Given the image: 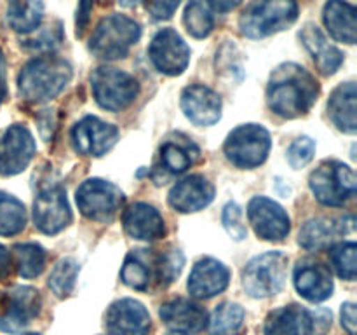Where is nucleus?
Instances as JSON below:
<instances>
[{
	"instance_id": "nucleus-27",
	"label": "nucleus",
	"mask_w": 357,
	"mask_h": 335,
	"mask_svg": "<svg viewBox=\"0 0 357 335\" xmlns=\"http://www.w3.org/2000/svg\"><path fill=\"white\" fill-rule=\"evenodd\" d=\"M357 10L345 0H328L323 10V20L331 37L345 44H356Z\"/></svg>"
},
{
	"instance_id": "nucleus-7",
	"label": "nucleus",
	"mask_w": 357,
	"mask_h": 335,
	"mask_svg": "<svg viewBox=\"0 0 357 335\" xmlns=\"http://www.w3.org/2000/svg\"><path fill=\"white\" fill-rule=\"evenodd\" d=\"M271 145V135L264 126L243 124L227 136L223 150L234 166L251 170L267 161Z\"/></svg>"
},
{
	"instance_id": "nucleus-23",
	"label": "nucleus",
	"mask_w": 357,
	"mask_h": 335,
	"mask_svg": "<svg viewBox=\"0 0 357 335\" xmlns=\"http://www.w3.org/2000/svg\"><path fill=\"white\" fill-rule=\"evenodd\" d=\"M160 318L164 323L180 334L201 332L208 325V314L199 304L187 299H176L160 307Z\"/></svg>"
},
{
	"instance_id": "nucleus-31",
	"label": "nucleus",
	"mask_w": 357,
	"mask_h": 335,
	"mask_svg": "<svg viewBox=\"0 0 357 335\" xmlns=\"http://www.w3.org/2000/svg\"><path fill=\"white\" fill-rule=\"evenodd\" d=\"M244 325V309L239 304L225 302L215 309L208 321L209 335H239Z\"/></svg>"
},
{
	"instance_id": "nucleus-48",
	"label": "nucleus",
	"mask_w": 357,
	"mask_h": 335,
	"mask_svg": "<svg viewBox=\"0 0 357 335\" xmlns=\"http://www.w3.org/2000/svg\"><path fill=\"white\" fill-rule=\"evenodd\" d=\"M171 335H185V334H180V332H176V334H171Z\"/></svg>"
},
{
	"instance_id": "nucleus-43",
	"label": "nucleus",
	"mask_w": 357,
	"mask_h": 335,
	"mask_svg": "<svg viewBox=\"0 0 357 335\" xmlns=\"http://www.w3.org/2000/svg\"><path fill=\"white\" fill-rule=\"evenodd\" d=\"M91 7H93V0H80L79 10H77V35H82V31L86 30Z\"/></svg>"
},
{
	"instance_id": "nucleus-2",
	"label": "nucleus",
	"mask_w": 357,
	"mask_h": 335,
	"mask_svg": "<svg viewBox=\"0 0 357 335\" xmlns=\"http://www.w3.org/2000/svg\"><path fill=\"white\" fill-rule=\"evenodd\" d=\"M72 79V66L58 56H38L21 68L20 94L30 103H44L58 96Z\"/></svg>"
},
{
	"instance_id": "nucleus-20",
	"label": "nucleus",
	"mask_w": 357,
	"mask_h": 335,
	"mask_svg": "<svg viewBox=\"0 0 357 335\" xmlns=\"http://www.w3.org/2000/svg\"><path fill=\"white\" fill-rule=\"evenodd\" d=\"M229 278V269L222 262L215 258H202L192 269L188 292L195 299H211L227 288Z\"/></svg>"
},
{
	"instance_id": "nucleus-21",
	"label": "nucleus",
	"mask_w": 357,
	"mask_h": 335,
	"mask_svg": "<svg viewBox=\"0 0 357 335\" xmlns=\"http://www.w3.org/2000/svg\"><path fill=\"white\" fill-rule=\"evenodd\" d=\"M295 286L310 302H323L333 293V278L321 262L303 260L295 267Z\"/></svg>"
},
{
	"instance_id": "nucleus-4",
	"label": "nucleus",
	"mask_w": 357,
	"mask_h": 335,
	"mask_svg": "<svg viewBox=\"0 0 357 335\" xmlns=\"http://www.w3.org/2000/svg\"><path fill=\"white\" fill-rule=\"evenodd\" d=\"M142 37V28L124 14H110L103 17L89 40V49L96 58H124L129 49Z\"/></svg>"
},
{
	"instance_id": "nucleus-30",
	"label": "nucleus",
	"mask_w": 357,
	"mask_h": 335,
	"mask_svg": "<svg viewBox=\"0 0 357 335\" xmlns=\"http://www.w3.org/2000/svg\"><path fill=\"white\" fill-rule=\"evenodd\" d=\"M197 154V147L188 142L187 138L166 140L160 147V163H162L164 170H167L169 173L180 174L194 164Z\"/></svg>"
},
{
	"instance_id": "nucleus-6",
	"label": "nucleus",
	"mask_w": 357,
	"mask_h": 335,
	"mask_svg": "<svg viewBox=\"0 0 357 335\" xmlns=\"http://www.w3.org/2000/svg\"><path fill=\"white\" fill-rule=\"evenodd\" d=\"M288 274V257L281 251H268L248 262L243 271L244 290L251 297L265 299L282 290Z\"/></svg>"
},
{
	"instance_id": "nucleus-36",
	"label": "nucleus",
	"mask_w": 357,
	"mask_h": 335,
	"mask_svg": "<svg viewBox=\"0 0 357 335\" xmlns=\"http://www.w3.org/2000/svg\"><path fill=\"white\" fill-rule=\"evenodd\" d=\"M356 243H342L331 248L330 258L333 269L340 278L354 281L357 274V262H356Z\"/></svg>"
},
{
	"instance_id": "nucleus-8",
	"label": "nucleus",
	"mask_w": 357,
	"mask_h": 335,
	"mask_svg": "<svg viewBox=\"0 0 357 335\" xmlns=\"http://www.w3.org/2000/svg\"><path fill=\"white\" fill-rule=\"evenodd\" d=\"M91 87L98 105L112 112L128 108L139 93V86L135 77L110 66L94 70L91 75Z\"/></svg>"
},
{
	"instance_id": "nucleus-13",
	"label": "nucleus",
	"mask_w": 357,
	"mask_h": 335,
	"mask_svg": "<svg viewBox=\"0 0 357 335\" xmlns=\"http://www.w3.org/2000/svg\"><path fill=\"white\" fill-rule=\"evenodd\" d=\"M248 218L257 236L267 241H282L289 232V216L278 202L268 198H253L248 204Z\"/></svg>"
},
{
	"instance_id": "nucleus-37",
	"label": "nucleus",
	"mask_w": 357,
	"mask_h": 335,
	"mask_svg": "<svg viewBox=\"0 0 357 335\" xmlns=\"http://www.w3.org/2000/svg\"><path fill=\"white\" fill-rule=\"evenodd\" d=\"M35 30H37V34L31 35L28 40L23 42L31 51H51V49H54L63 40V30L59 21L42 28L37 27Z\"/></svg>"
},
{
	"instance_id": "nucleus-15",
	"label": "nucleus",
	"mask_w": 357,
	"mask_h": 335,
	"mask_svg": "<svg viewBox=\"0 0 357 335\" xmlns=\"http://www.w3.org/2000/svg\"><path fill=\"white\" fill-rule=\"evenodd\" d=\"M119 129L98 117H86L72 129L73 147L82 156L100 157L117 143Z\"/></svg>"
},
{
	"instance_id": "nucleus-24",
	"label": "nucleus",
	"mask_w": 357,
	"mask_h": 335,
	"mask_svg": "<svg viewBox=\"0 0 357 335\" xmlns=\"http://www.w3.org/2000/svg\"><path fill=\"white\" fill-rule=\"evenodd\" d=\"M354 227V218H316L310 220L300 230L298 243L307 250H323L333 244L342 234Z\"/></svg>"
},
{
	"instance_id": "nucleus-16",
	"label": "nucleus",
	"mask_w": 357,
	"mask_h": 335,
	"mask_svg": "<svg viewBox=\"0 0 357 335\" xmlns=\"http://www.w3.org/2000/svg\"><path fill=\"white\" fill-rule=\"evenodd\" d=\"M105 323L110 335H149L150 314L138 300L121 299L108 307Z\"/></svg>"
},
{
	"instance_id": "nucleus-22",
	"label": "nucleus",
	"mask_w": 357,
	"mask_h": 335,
	"mask_svg": "<svg viewBox=\"0 0 357 335\" xmlns=\"http://www.w3.org/2000/svg\"><path fill=\"white\" fill-rule=\"evenodd\" d=\"M126 232L139 241H155L164 236V220L153 206L146 202H135L122 216Z\"/></svg>"
},
{
	"instance_id": "nucleus-9",
	"label": "nucleus",
	"mask_w": 357,
	"mask_h": 335,
	"mask_svg": "<svg viewBox=\"0 0 357 335\" xmlns=\"http://www.w3.org/2000/svg\"><path fill=\"white\" fill-rule=\"evenodd\" d=\"M124 204V194L117 185L93 178L86 180L77 191V206L89 220L110 222Z\"/></svg>"
},
{
	"instance_id": "nucleus-32",
	"label": "nucleus",
	"mask_w": 357,
	"mask_h": 335,
	"mask_svg": "<svg viewBox=\"0 0 357 335\" xmlns=\"http://www.w3.org/2000/svg\"><path fill=\"white\" fill-rule=\"evenodd\" d=\"M26 225V209L20 199L0 192V236H14Z\"/></svg>"
},
{
	"instance_id": "nucleus-45",
	"label": "nucleus",
	"mask_w": 357,
	"mask_h": 335,
	"mask_svg": "<svg viewBox=\"0 0 357 335\" xmlns=\"http://www.w3.org/2000/svg\"><path fill=\"white\" fill-rule=\"evenodd\" d=\"M7 94V86H6V56L0 51V103L3 101Z\"/></svg>"
},
{
	"instance_id": "nucleus-10",
	"label": "nucleus",
	"mask_w": 357,
	"mask_h": 335,
	"mask_svg": "<svg viewBox=\"0 0 357 335\" xmlns=\"http://www.w3.org/2000/svg\"><path fill=\"white\" fill-rule=\"evenodd\" d=\"M33 222L44 234H58L72 222L66 192L59 185H47L38 191L33 202Z\"/></svg>"
},
{
	"instance_id": "nucleus-28",
	"label": "nucleus",
	"mask_w": 357,
	"mask_h": 335,
	"mask_svg": "<svg viewBox=\"0 0 357 335\" xmlns=\"http://www.w3.org/2000/svg\"><path fill=\"white\" fill-rule=\"evenodd\" d=\"M356 84L347 82L338 86L333 91L328 103V110H330V117L333 124L337 126L340 131L354 135L357 129V119H356Z\"/></svg>"
},
{
	"instance_id": "nucleus-26",
	"label": "nucleus",
	"mask_w": 357,
	"mask_h": 335,
	"mask_svg": "<svg viewBox=\"0 0 357 335\" xmlns=\"http://www.w3.org/2000/svg\"><path fill=\"white\" fill-rule=\"evenodd\" d=\"M265 335H312V313L302 306H286L272 311L265 320Z\"/></svg>"
},
{
	"instance_id": "nucleus-40",
	"label": "nucleus",
	"mask_w": 357,
	"mask_h": 335,
	"mask_svg": "<svg viewBox=\"0 0 357 335\" xmlns=\"http://www.w3.org/2000/svg\"><path fill=\"white\" fill-rule=\"evenodd\" d=\"M185 258L180 250H167L160 253V274H162V286L169 285L180 276L183 269Z\"/></svg>"
},
{
	"instance_id": "nucleus-49",
	"label": "nucleus",
	"mask_w": 357,
	"mask_h": 335,
	"mask_svg": "<svg viewBox=\"0 0 357 335\" xmlns=\"http://www.w3.org/2000/svg\"><path fill=\"white\" fill-rule=\"evenodd\" d=\"M28 335H37V334H28Z\"/></svg>"
},
{
	"instance_id": "nucleus-33",
	"label": "nucleus",
	"mask_w": 357,
	"mask_h": 335,
	"mask_svg": "<svg viewBox=\"0 0 357 335\" xmlns=\"http://www.w3.org/2000/svg\"><path fill=\"white\" fill-rule=\"evenodd\" d=\"M14 258L20 276L23 278H37L45 267V251L40 244L24 243L14 248Z\"/></svg>"
},
{
	"instance_id": "nucleus-19",
	"label": "nucleus",
	"mask_w": 357,
	"mask_h": 335,
	"mask_svg": "<svg viewBox=\"0 0 357 335\" xmlns=\"http://www.w3.org/2000/svg\"><path fill=\"white\" fill-rule=\"evenodd\" d=\"M215 198V187L208 178L192 174L178 181L169 192V204L180 213H194L204 209Z\"/></svg>"
},
{
	"instance_id": "nucleus-11",
	"label": "nucleus",
	"mask_w": 357,
	"mask_h": 335,
	"mask_svg": "<svg viewBox=\"0 0 357 335\" xmlns=\"http://www.w3.org/2000/svg\"><path fill=\"white\" fill-rule=\"evenodd\" d=\"M149 54L153 66L166 75H180L190 61V49L173 28H162L153 35Z\"/></svg>"
},
{
	"instance_id": "nucleus-41",
	"label": "nucleus",
	"mask_w": 357,
	"mask_h": 335,
	"mask_svg": "<svg viewBox=\"0 0 357 335\" xmlns=\"http://www.w3.org/2000/svg\"><path fill=\"white\" fill-rule=\"evenodd\" d=\"M181 0H145V7L153 20H169Z\"/></svg>"
},
{
	"instance_id": "nucleus-29",
	"label": "nucleus",
	"mask_w": 357,
	"mask_h": 335,
	"mask_svg": "<svg viewBox=\"0 0 357 335\" xmlns=\"http://www.w3.org/2000/svg\"><path fill=\"white\" fill-rule=\"evenodd\" d=\"M44 17V0H9L7 23L17 34H31Z\"/></svg>"
},
{
	"instance_id": "nucleus-1",
	"label": "nucleus",
	"mask_w": 357,
	"mask_h": 335,
	"mask_svg": "<svg viewBox=\"0 0 357 335\" xmlns=\"http://www.w3.org/2000/svg\"><path fill=\"white\" fill-rule=\"evenodd\" d=\"M319 84L312 73L296 63H282L271 73L267 103L272 112L284 119L305 115L316 103Z\"/></svg>"
},
{
	"instance_id": "nucleus-42",
	"label": "nucleus",
	"mask_w": 357,
	"mask_h": 335,
	"mask_svg": "<svg viewBox=\"0 0 357 335\" xmlns=\"http://www.w3.org/2000/svg\"><path fill=\"white\" fill-rule=\"evenodd\" d=\"M342 325L349 335H356V306L352 302L342 306Z\"/></svg>"
},
{
	"instance_id": "nucleus-47",
	"label": "nucleus",
	"mask_w": 357,
	"mask_h": 335,
	"mask_svg": "<svg viewBox=\"0 0 357 335\" xmlns=\"http://www.w3.org/2000/svg\"><path fill=\"white\" fill-rule=\"evenodd\" d=\"M138 2L139 0H119V3H121L122 7H135V6H138Z\"/></svg>"
},
{
	"instance_id": "nucleus-3",
	"label": "nucleus",
	"mask_w": 357,
	"mask_h": 335,
	"mask_svg": "<svg viewBox=\"0 0 357 335\" xmlns=\"http://www.w3.org/2000/svg\"><path fill=\"white\" fill-rule=\"evenodd\" d=\"M298 17L296 0H253L239 17L246 37L264 38L291 27Z\"/></svg>"
},
{
	"instance_id": "nucleus-14",
	"label": "nucleus",
	"mask_w": 357,
	"mask_h": 335,
	"mask_svg": "<svg viewBox=\"0 0 357 335\" xmlns=\"http://www.w3.org/2000/svg\"><path fill=\"white\" fill-rule=\"evenodd\" d=\"M40 313V295L31 286H16L7 293L6 311L0 316V330L21 334Z\"/></svg>"
},
{
	"instance_id": "nucleus-5",
	"label": "nucleus",
	"mask_w": 357,
	"mask_h": 335,
	"mask_svg": "<svg viewBox=\"0 0 357 335\" xmlns=\"http://www.w3.org/2000/svg\"><path fill=\"white\" fill-rule=\"evenodd\" d=\"M310 191L326 206H342L356 194L354 170L340 161H324L310 174Z\"/></svg>"
},
{
	"instance_id": "nucleus-39",
	"label": "nucleus",
	"mask_w": 357,
	"mask_h": 335,
	"mask_svg": "<svg viewBox=\"0 0 357 335\" xmlns=\"http://www.w3.org/2000/svg\"><path fill=\"white\" fill-rule=\"evenodd\" d=\"M314 154H316V143L309 136H300L295 142L291 143V147L288 149V161L293 168H303L312 161Z\"/></svg>"
},
{
	"instance_id": "nucleus-44",
	"label": "nucleus",
	"mask_w": 357,
	"mask_h": 335,
	"mask_svg": "<svg viewBox=\"0 0 357 335\" xmlns=\"http://www.w3.org/2000/svg\"><path fill=\"white\" fill-rule=\"evenodd\" d=\"M208 3L216 13H229V10H234L237 6H241L243 0H208Z\"/></svg>"
},
{
	"instance_id": "nucleus-34",
	"label": "nucleus",
	"mask_w": 357,
	"mask_h": 335,
	"mask_svg": "<svg viewBox=\"0 0 357 335\" xmlns=\"http://www.w3.org/2000/svg\"><path fill=\"white\" fill-rule=\"evenodd\" d=\"M77 274H79V264L73 258H61L49 274V288L58 299H65L73 292Z\"/></svg>"
},
{
	"instance_id": "nucleus-25",
	"label": "nucleus",
	"mask_w": 357,
	"mask_h": 335,
	"mask_svg": "<svg viewBox=\"0 0 357 335\" xmlns=\"http://www.w3.org/2000/svg\"><path fill=\"white\" fill-rule=\"evenodd\" d=\"M300 38H302L307 51L312 54L314 61H316L317 68L323 75H333L340 68V65L344 63V54H342L340 49L328 42L326 35L321 31L319 27L307 23L300 31Z\"/></svg>"
},
{
	"instance_id": "nucleus-18",
	"label": "nucleus",
	"mask_w": 357,
	"mask_h": 335,
	"mask_svg": "<svg viewBox=\"0 0 357 335\" xmlns=\"http://www.w3.org/2000/svg\"><path fill=\"white\" fill-rule=\"evenodd\" d=\"M181 108L197 126H211L222 117V100L215 91L202 84L185 87L181 93Z\"/></svg>"
},
{
	"instance_id": "nucleus-35",
	"label": "nucleus",
	"mask_w": 357,
	"mask_h": 335,
	"mask_svg": "<svg viewBox=\"0 0 357 335\" xmlns=\"http://www.w3.org/2000/svg\"><path fill=\"white\" fill-rule=\"evenodd\" d=\"M183 23L192 37L204 38L213 31L215 21H213V14L209 13V9L201 0H190L187 9H185Z\"/></svg>"
},
{
	"instance_id": "nucleus-46",
	"label": "nucleus",
	"mask_w": 357,
	"mask_h": 335,
	"mask_svg": "<svg viewBox=\"0 0 357 335\" xmlns=\"http://www.w3.org/2000/svg\"><path fill=\"white\" fill-rule=\"evenodd\" d=\"M9 269H10V255L9 251L0 244V278L7 276Z\"/></svg>"
},
{
	"instance_id": "nucleus-38",
	"label": "nucleus",
	"mask_w": 357,
	"mask_h": 335,
	"mask_svg": "<svg viewBox=\"0 0 357 335\" xmlns=\"http://www.w3.org/2000/svg\"><path fill=\"white\" fill-rule=\"evenodd\" d=\"M223 227L229 232V236L236 241H243L246 237L248 229L244 223L243 209L237 202H229L223 208Z\"/></svg>"
},
{
	"instance_id": "nucleus-12",
	"label": "nucleus",
	"mask_w": 357,
	"mask_h": 335,
	"mask_svg": "<svg viewBox=\"0 0 357 335\" xmlns=\"http://www.w3.org/2000/svg\"><path fill=\"white\" fill-rule=\"evenodd\" d=\"M35 154V142L24 126H9L0 135V174L13 177L30 164Z\"/></svg>"
},
{
	"instance_id": "nucleus-17",
	"label": "nucleus",
	"mask_w": 357,
	"mask_h": 335,
	"mask_svg": "<svg viewBox=\"0 0 357 335\" xmlns=\"http://www.w3.org/2000/svg\"><path fill=\"white\" fill-rule=\"evenodd\" d=\"M122 281L135 290L162 286L160 274V253L153 250H135L126 257L121 271Z\"/></svg>"
}]
</instances>
